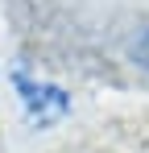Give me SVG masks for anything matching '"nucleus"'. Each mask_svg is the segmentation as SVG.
<instances>
[{
	"mask_svg": "<svg viewBox=\"0 0 149 153\" xmlns=\"http://www.w3.org/2000/svg\"><path fill=\"white\" fill-rule=\"evenodd\" d=\"M128 58H133V62H137L141 71H149V25L141 29V33L133 37V42H128Z\"/></svg>",
	"mask_w": 149,
	"mask_h": 153,
	"instance_id": "nucleus-1",
	"label": "nucleus"
}]
</instances>
